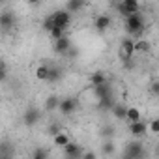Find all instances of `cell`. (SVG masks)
Listing matches in <instances>:
<instances>
[{
  "mask_svg": "<svg viewBox=\"0 0 159 159\" xmlns=\"http://www.w3.org/2000/svg\"><path fill=\"white\" fill-rule=\"evenodd\" d=\"M124 26L127 30V36H131L135 41L140 39V36L146 32V21H144V15L142 13H135V15H129L124 19Z\"/></svg>",
  "mask_w": 159,
  "mask_h": 159,
  "instance_id": "obj_1",
  "label": "cell"
},
{
  "mask_svg": "<svg viewBox=\"0 0 159 159\" xmlns=\"http://www.w3.org/2000/svg\"><path fill=\"white\" fill-rule=\"evenodd\" d=\"M133 56H135V39L131 36H125L118 45V58L127 69H131V67H135Z\"/></svg>",
  "mask_w": 159,
  "mask_h": 159,
  "instance_id": "obj_2",
  "label": "cell"
},
{
  "mask_svg": "<svg viewBox=\"0 0 159 159\" xmlns=\"http://www.w3.org/2000/svg\"><path fill=\"white\" fill-rule=\"evenodd\" d=\"M146 152H144V146L140 142H131L125 146L124 153H122V159H144Z\"/></svg>",
  "mask_w": 159,
  "mask_h": 159,
  "instance_id": "obj_3",
  "label": "cell"
},
{
  "mask_svg": "<svg viewBox=\"0 0 159 159\" xmlns=\"http://www.w3.org/2000/svg\"><path fill=\"white\" fill-rule=\"evenodd\" d=\"M116 10L125 17L129 15H135V13H140V4H139V0H124V2L116 4Z\"/></svg>",
  "mask_w": 159,
  "mask_h": 159,
  "instance_id": "obj_4",
  "label": "cell"
},
{
  "mask_svg": "<svg viewBox=\"0 0 159 159\" xmlns=\"http://www.w3.org/2000/svg\"><path fill=\"white\" fill-rule=\"evenodd\" d=\"M64 150V157L66 159H81L83 157V153L86 152V150H83V146L79 144V142H69L66 148H62Z\"/></svg>",
  "mask_w": 159,
  "mask_h": 159,
  "instance_id": "obj_5",
  "label": "cell"
},
{
  "mask_svg": "<svg viewBox=\"0 0 159 159\" xmlns=\"http://www.w3.org/2000/svg\"><path fill=\"white\" fill-rule=\"evenodd\" d=\"M77 107H79V101H77L75 98H64V99L60 101L58 111H60V114L69 116V114H73V112L77 111Z\"/></svg>",
  "mask_w": 159,
  "mask_h": 159,
  "instance_id": "obj_6",
  "label": "cell"
},
{
  "mask_svg": "<svg viewBox=\"0 0 159 159\" xmlns=\"http://www.w3.org/2000/svg\"><path fill=\"white\" fill-rule=\"evenodd\" d=\"M52 19H54V25L56 26H60V28H67L69 26V23H71V13L69 11H66V10H56L54 13H52Z\"/></svg>",
  "mask_w": 159,
  "mask_h": 159,
  "instance_id": "obj_7",
  "label": "cell"
},
{
  "mask_svg": "<svg viewBox=\"0 0 159 159\" xmlns=\"http://www.w3.org/2000/svg\"><path fill=\"white\" fill-rule=\"evenodd\" d=\"M23 120H25V124H26V125H36V124L41 120V111H39V109H36L34 105H30V107L25 111Z\"/></svg>",
  "mask_w": 159,
  "mask_h": 159,
  "instance_id": "obj_8",
  "label": "cell"
},
{
  "mask_svg": "<svg viewBox=\"0 0 159 159\" xmlns=\"http://www.w3.org/2000/svg\"><path fill=\"white\" fill-rule=\"evenodd\" d=\"M111 25H112V17L107 15V13H101V15H98V17L94 19V26H96L98 32H105V30H109Z\"/></svg>",
  "mask_w": 159,
  "mask_h": 159,
  "instance_id": "obj_9",
  "label": "cell"
},
{
  "mask_svg": "<svg viewBox=\"0 0 159 159\" xmlns=\"http://www.w3.org/2000/svg\"><path fill=\"white\" fill-rule=\"evenodd\" d=\"M71 49H73V45H71V39H69V36H64L62 39L54 41V52H58L60 56H66V54H67Z\"/></svg>",
  "mask_w": 159,
  "mask_h": 159,
  "instance_id": "obj_10",
  "label": "cell"
},
{
  "mask_svg": "<svg viewBox=\"0 0 159 159\" xmlns=\"http://www.w3.org/2000/svg\"><path fill=\"white\" fill-rule=\"evenodd\" d=\"M129 133L135 137V139H142L146 133H148V122L140 120L137 124H129Z\"/></svg>",
  "mask_w": 159,
  "mask_h": 159,
  "instance_id": "obj_11",
  "label": "cell"
},
{
  "mask_svg": "<svg viewBox=\"0 0 159 159\" xmlns=\"http://www.w3.org/2000/svg\"><path fill=\"white\" fill-rule=\"evenodd\" d=\"M13 26H15V15L10 13V11H4L2 15H0V28H2L4 32H10Z\"/></svg>",
  "mask_w": 159,
  "mask_h": 159,
  "instance_id": "obj_12",
  "label": "cell"
},
{
  "mask_svg": "<svg viewBox=\"0 0 159 159\" xmlns=\"http://www.w3.org/2000/svg\"><path fill=\"white\" fill-rule=\"evenodd\" d=\"M88 81H90L92 88H98V86L107 84V83H109V79H107V75H105L103 71H96V73H92V75L88 77Z\"/></svg>",
  "mask_w": 159,
  "mask_h": 159,
  "instance_id": "obj_13",
  "label": "cell"
},
{
  "mask_svg": "<svg viewBox=\"0 0 159 159\" xmlns=\"http://www.w3.org/2000/svg\"><path fill=\"white\" fill-rule=\"evenodd\" d=\"M60 98L56 96V94H51L47 99H45V103H43V109H45V112H52V111H58V107H60Z\"/></svg>",
  "mask_w": 159,
  "mask_h": 159,
  "instance_id": "obj_14",
  "label": "cell"
},
{
  "mask_svg": "<svg viewBox=\"0 0 159 159\" xmlns=\"http://www.w3.org/2000/svg\"><path fill=\"white\" fill-rule=\"evenodd\" d=\"M36 79L38 81H49V75H51V66L49 64H39L36 67Z\"/></svg>",
  "mask_w": 159,
  "mask_h": 159,
  "instance_id": "obj_15",
  "label": "cell"
},
{
  "mask_svg": "<svg viewBox=\"0 0 159 159\" xmlns=\"http://www.w3.org/2000/svg\"><path fill=\"white\" fill-rule=\"evenodd\" d=\"M127 111H129V107H127L125 103H116L114 109H112L111 112L114 114V118H118V120H125V122H127Z\"/></svg>",
  "mask_w": 159,
  "mask_h": 159,
  "instance_id": "obj_16",
  "label": "cell"
},
{
  "mask_svg": "<svg viewBox=\"0 0 159 159\" xmlns=\"http://www.w3.org/2000/svg\"><path fill=\"white\" fill-rule=\"evenodd\" d=\"M94 96L98 98V101H99V99H103V98L112 96V86H111V83H107V84H103V86L94 88Z\"/></svg>",
  "mask_w": 159,
  "mask_h": 159,
  "instance_id": "obj_17",
  "label": "cell"
},
{
  "mask_svg": "<svg viewBox=\"0 0 159 159\" xmlns=\"http://www.w3.org/2000/svg\"><path fill=\"white\" fill-rule=\"evenodd\" d=\"M116 103H118V101L114 99V94H112V96H109V98L99 99V101H98V109H99V111H112Z\"/></svg>",
  "mask_w": 159,
  "mask_h": 159,
  "instance_id": "obj_18",
  "label": "cell"
},
{
  "mask_svg": "<svg viewBox=\"0 0 159 159\" xmlns=\"http://www.w3.org/2000/svg\"><path fill=\"white\" fill-rule=\"evenodd\" d=\"M84 8V2L83 0H69V2H66V11H69V13H77V11H81Z\"/></svg>",
  "mask_w": 159,
  "mask_h": 159,
  "instance_id": "obj_19",
  "label": "cell"
},
{
  "mask_svg": "<svg viewBox=\"0 0 159 159\" xmlns=\"http://www.w3.org/2000/svg\"><path fill=\"white\" fill-rule=\"evenodd\" d=\"M52 142H54V146H58V148H66V146L71 142V139H69V135H67L66 131H62V133H58V135L52 139Z\"/></svg>",
  "mask_w": 159,
  "mask_h": 159,
  "instance_id": "obj_20",
  "label": "cell"
},
{
  "mask_svg": "<svg viewBox=\"0 0 159 159\" xmlns=\"http://www.w3.org/2000/svg\"><path fill=\"white\" fill-rule=\"evenodd\" d=\"M140 120H142L140 111H139L137 107H129V111H127V124H137V122H140Z\"/></svg>",
  "mask_w": 159,
  "mask_h": 159,
  "instance_id": "obj_21",
  "label": "cell"
},
{
  "mask_svg": "<svg viewBox=\"0 0 159 159\" xmlns=\"http://www.w3.org/2000/svg\"><path fill=\"white\" fill-rule=\"evenodd\" d=\"M101 152H103V155H114V152H116V144H114L112 140H103V144H101Z\"/></svg>",
  "mask_w": 159,
  "mask_h": 159,
  "instance_id": "obj_22",
  "label": "cell"
},
{
  "mask_svg": "<svg viewBox=\"0 0 159 159\" xmlns=\"http://www.w3.org/2000/svg\"><path fill=\"white\" fill-rule=\"evenodd\" d=\"M60 79H62V69L58 66H51V75H49L47 83H58Z\"/></svg>",
  "mask_w": 159,
  "mask_h": 159,
  "instance_id": "obj_23",
  "label": "cell"
},
{
  "mask_svg": "<svg viewBox=\"0 0 159 159\" xmlns=\"http://www.w3.org/2000/svg\"><path fill=\"white\" fill-rule=\"evenodd\" d=\"M150 41H146V39H139V41H135V52H150Z\"/></svg>",
  "mask_w": 159,
  "mask_h": 159,
  "instance_id": "obj_24",
  "label": "cell"
},
{
  "mask_svg": "<svg viewBox=\"0 0 159 159\" xmlns=\"http://www.w3.org/2000/svg\"><path fill=\"white\" fill-rule=\"evenodd\" d=\"M32 159H49L47 148H36V150L32 152Z\"/></svg>",
  "mask_w": 159,
  "mask_h": 159,
  "instance_id": "obj_25",
  "label": "cell"
},
{
  "mask_svg": "<svg viewBox=\"0 0 159 159\" xmlns=\"http://www.w3.org/2000/svg\"><path fill=\"white\" fill-rule=\"evenodd\" d=\"M49 36H51L54 41H58V39H62V38H64V36H67V34H66V30H64V28H60V26H54V28H52V32H51Z\"/></svg>",
  "mask_w": 159,
  "mask_h": 159,
  "instance_id": "obj_26",
  "label": "cell"
},
{
  "mask_svg": "<svg viewBox=\"0 0 159 159\" xmlns=\"http://www.w3.org/2000/svg\"><path fill=\"white\" fill-rule=\"evenodd\" d=\"M41 26H43V30H45L47 34H51V32H52V28L56 26V25H54V19H52V15H49V17L43 21V25H41Z\"/></svg>",
  "mask_w": 159,
  "mask_h": 159,
  "instance_id": "obj_27",
  "label": "cell"
},
{
  "mask_svg": "<svg viewBox=\"0 0 159 159\" xmlns=\"http://www.w3.org/2000/svg\"><path fill=\"white\" fill-rule=\"evenodd\" d=\"M47 133H49V135H51V137L54 139V137H56L58 133H62V127H60V124H58V122H52V124H51V125L47 127Z\"/></svg>",
  "mask_w": 159,
  "mask_h": 159,
  "instance_id": "obj_28",
  "label": "cell"
},
{
  "mask_svg": "<svg viewBox=\"0 0 159 159\" xmlns=\"http://www.w3.org/2000/svg\"><path fill=\"white\" fill-rule=\"evenodd\" d=\"M148 129H150V133H153V135H159V118H153V120H150V122H148Z\"/></svg>",
  "mask_w": 159,
  "mask_h": 159,
  "instance_id": "obj_29",
  "label": "cell"
},
{
  "mask_svg": "<svg viewBox=\"0 0 159 159\" xmlns=\"http://www.w3.org/2000/svg\"><path fill=\"white\" fill-rule=\"evenodd\" d=\"M112 135H114V127H111V125H105V127L101 129V137H103L105 140H111V139H112Z\"/></svg>",
  "mask_w": 159,
  "mask_h": 159,
  "instance_id": "obj_30",
  "label": "cell"
},
{
  "mask_svg": "<svg viewBox=\"0 0 159 159\" xmlns=\"http://www.w3.org/2000/svg\"><path fill=\"white\" fill-rule=\"evenodd\" d=\"M148 92H150V96H159V84H157V81H152L150 83Z\"/></svg>",
  "mask_w": 159,
  "mask_h": 159,
  "instance_id": "obj_31",
  "label": "cell"
},
{
  "mask_svg": "<svg viewBox=\"0 0 159 159\" xmlns=\"http://www.w3.org/2000/svg\"><path fill=\"white\" fill-rule=\"evenodd\" d=\"M6 77H8V66H6V62H2L0 64V79L6 81Z\"/></svg>",
  "mask_w": 159,
  "mask_h": 159,
  "instance_id": "obj_32",
  "label": "cell"
},
{
  "mask_svg": "<svg viewBox=\"0 0 159 159\" xmlns=\"http://www.w3.org/2000/svg\"><path fill=\"white\" fill-rule=\"evenodd\" d=\"M81 159H96V153L92 152V150H86L84 153H83V157Z\"/></svg>",
  "mask_w": 159,
  "mask_h": 159,
  "instance_id": "obj_33",
  "label": "cell"
},
{
  "mask_svg": "<svg viewBox=\"0 0 159 159\" xmlns=\"http://www.w3.org/2000/svg\"><path fill=\"white\" fill-rule=\"evenodd\" d=\"M0 159H11V153H4V155H0Z\"/></svg>",
  "mask_w": 159,
  "mask_h": 159,
  "instance_id": "obj_34",
  "label": "cell"
},
{
  "mask_svg": "<svg viewBox=\"0 0 159 159\" xmlns=\"http://www.w3.org/2000/svg\"><path fill=\"white\" fill-rule=\"evenodd\" d=\"M155 155H157V157H159V144H157V146H155Z\"/></svg>",
  "mask_w": 159,
  "mask_h": 159,
  "instance_id": "obj_35",
  "label": "cell"
},
{
  "mask_svg": "<svg viewBox=\"0 0 159 159\" xmlns=\"http://www.w3.org/2000/svg\"><path fill=\"white\" fill-rule=\"evenodd\" d=\"M155 81H157V84H159V77H157V79H155Z\"/></svg>",
  "mask_w": 159,
  "mask_h": 159,
  "instance_id": "obj_36",
  "label": "cell"
}]
</instances>
